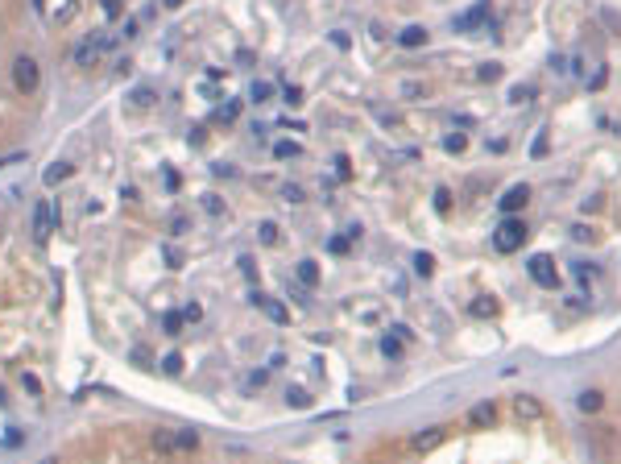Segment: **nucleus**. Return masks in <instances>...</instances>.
<instances>
[{
    "instance_id": "393cba45",
    "label": "nucleus",
    "mask_w": 621,
    "mask_h": 464,
    "mask_svg": "<svg viewBox=\"0 0 621 464\" xmlns=\"http://www.w3.org/2000/svg\"><path fill=\"white\" fill-rule=\"evenodd\" d=\"M278 232H282V228H278L274 220H261V224H257V241H261V245H278Z\"/></svg>"
},
{
    "instance_id": "7c9ffc66",
    "label": "nucleus",
    "mask_w": 621,
    "mask_h": 464,
    "mask_svg": "<svg viewBox=\"0 0 621 464\" xmlns=\"http://www.w3.org/2000/svg\"><path fill=\"white\" fill-rule=\"evenodd\" d=\"M464 145H468V137H464V133H448V137H443V149H448V154H460Z\"/></svg>"
},
{
    "instance_id": "0eeeda50",
    "label": "nucleus",
    "mask_w": 621,
    "mask_h": 464,
    "mask_svg": "<svg viewBox=\"0 0 621 464\" xmlns=\"http://www.w3.org/2000/svg\"><path fill=\"white\" fill-rule=\"evenodd\" d=\"M485 17H489V0H481V4H472L468 12H460V17L452 21V29H456V33H468V29H477Z\"/></svg>"
},
{
    "instance_id": "3c124183",
    "label": "nucleus",
    "mask_w": 621,
    "mask_h": 464,
    "mask_svg": "<svg viewBox=\"0 0 621 464\" xmlns=\"http://www.w3.org/2000/svg\"><path fill=\"white\" fill-rule=\"evenodd\" d=\"M120 199H124V203H133V199H137V187H133V183H128V187H120Z\"/></svg>"
},
{
    "instance_id": "6e6d98bb",
    "label": "nucleus",
    "mask_w": 621,
    "mask_h": 464,
    "mask_svg": "<svg viewBox=\"0 0 621 464\" xmlns=\"http://www.w3.org/2000/svg\"><path fill=\"white\" fill-rule=\"evenodd\" d=\"M41 464H58V461H54V456H46V461H41Z\"/></svg>"
},
{
    "instance_id": "2eb2a0df",
    "label": "nucleus",
    "mask_w": 621,
    "mask_h": 464,
    "mask_svg": "<svg viewBox=\"0 0 621 464\" xmlns=\"http://www.w3.org/2000/svg\"><path fill=\"white\" fill-rule=\"evenodd\" d=\"M468 311H472L477 319H493V315H497V299H493V295H481V299H472Z\"/></svg>"
},
{
    "instance_id": "5701e85b",
    "label": "nucleus",
    "mask_w": 621,
    "mask_h": 464,
    "mask_svg": "<svg viewBox=\"0 0 621 464\" xmlns=\"http://www.w3.org/2000/svg\"><path fill=\"white\" fill-rule=\"evenodd\" d=\"M501 75H506L501 62H481V66H477V79H481V83H497Z\"/></svg>"
},
{
    "instance_id": "f3484780",
    "label": "nucleus",
    "mask_w": 621,
    "mask_h": 464,
    "mask_svg": "<svg viewBox=\"0 0 621 464\" xmlns=\"http://www.w3.org/2000/svg\"><path fill=\"white\" fill-rule=\"evenodd\" d=\"M182 324H187L182 311H166V315H162V332H166V336H182Z\"/></svg>"
},
{
    "instance_id": "423d86ee",
    "label": "nucleus",
    "mask_w": 621,
    "mask_h": 464,
    "mask_svg": "<svg viewBox=\"0 0 621 464\" xmlns=\"http://www.w3.org/2000/svg\"><path fill=\"white\" fill-rule=\"evenodd\" d=\"M526 203H531V187H526V183H514V187H510V191H506V195L497 199V207H501L506 216H514V212H522Z\"/></svg>"
},
{
    "instance_id": "2f4dec72",
    "label": "nucleus",
    "mask_w": 621,
    "mask_h": 464,
    "mask_svg": "<svg viewBox=\"0 0 621 464\" xmlns=\"http://www.w3.org/2000/svg\"><path fill=\"white\" fill-rule=\"evenodd\" d=\"M298 154H303V149H298L294 141H278V145H274V158H282V162H286V158H298Z\"/></svg>"
},
{
    "instance_id": "473e14b6",
    "label": "nucleus",
    "mask_w": 621,
    "mask_h": 464,
    "mask_svg": "<svg viewBox=\"0 0 621 464\" xmlns=\"http://www.w3.org/2000/svg\"><path fill=\"white\" fill-rule=\"evenodd\" d=\"M265 315H269L274 324H286V307H282V303H274V299H265Z\"/></svg>"
},
{
    "instance_id": "58836bf2",
    "label": "nucleus",
    "mask_w": 621,
    "mask_h": 464,
    "mask_svg": "<svg viewBox=\"0 0 621 464\" xmlns=\"http://www.w3.org/2000/svg\"><path fill=\"white\" fill-rule=\"evenodd\" d=\"M21 386H25L29 394H41V382H37V373H21Z\"/></svg>"
},
{
    "instance_id": "a211bd4d",
    "label": "nucleus",
    "mask_w": 621,
    "mask_h": 464,
    "mask_svg": "<svg viewBox=\"0 0 621 464\" xmlns=\"http://www.w3.org/2000/svg\"><path fill=\"white\" fill-rule=\"evenodd\" d=\"M286 407H294V411H311V394H307L303 386H290V390H286Z\"/></svg>"
},
{
    "instance_id": "37998d69",
    "label": "nucleus",
    "mask_w": 621,
    "mask_h": 464,
    "mask_svg": "<svg viewBox=\"0 0 621 464\" xmlns=\"http://www.w3.org/2000/svg\"><path fill=\"white\" fill-rule=\"evenodd\" d=\"M182 315H187V324H195V319H203V307H199V303H187Z\"/></svg>"
},
{
    "instance_id": "4c0bfd02",
    "label": "nucleus",
    "mask_w": 621,
    "mask_h": 464,
    "mask_svg": "<svg viewBox=\"0 0 621 464\" xmlns=\"http://www.w3.org/2000/svg\"><path fill=\"white\" fill-rule=\"evenodd\" d=\"M435 207H439V212H448V207H452V191H448V187H439V191H435Z\"/></svg>"
},
{
    "instance_id": "5fc2aeb1",
    "label": "nucleus",
    "mask_w": 621,
    "mask_h": 464,
    "mask_svg": "<svg viewBox=\"0 0 621 464\" xmlns=\"http://www.w3.org/2000/svg\"><path fill=\"white\" fill-rule=\"evenodd\" d=\"M162 4H166V8H178V4H182V0H162Z\"/></svg>"
},
{
    "instance_id": "39448f33",
    "label": "nucleus",
    "mask_w": 621,
    "mask_h": 464,
    "mask_svg": "<svg viewBox=\"0 0 621 464\" xmlns=\"http://www.w3.org/2000/svg\"><path fill=\"white\" fill-rule=\"evenodd\" d=\"M50 232H54V203H50V199H37V207H33V236H37V241H50Z\"/></svg>"
},
{
    "instance_id": "a19ab883",
    "label": "nucleus",
    "mask_w": 621,
    "mask_h": 464,
    "mask_svg": "<svg viewBox=\"0 0 621 464\" xmlns=\"http://www.w3.org/2000/svg\"><path fill=\"white\" fill-rule=\"evenodd\" d=\"M203 207H207L211 216H220V212H224V203H220V195H203Z\"/></svg>"
},
{
    "instance_id": "8fccbe9b",
    "label": "nucleus",
    "mask_w": 621,
    "mask_h": 464,
    "mask_svg": "<svg viewBox=\"0 0 621 464\" xmlns=\"http://www.w3.org/2000/svg\"><path fill=\"white\" fill-rule=\"evenodd\" d=\"M572 236H576V241H593V228H584V224H576V228H572Z\"/></svg>"
},
{
    "instance_id": "dca6fc26",
    "label": "nucleus",
    "mask_w": 621,
    "mask_h": 464,
    "mask_svg": "<svg viewBox=\"0 0 621 464\" xmlns=\"http://www.w3.org/2000/svg\"><path fill=\"white\" fill-rule=\"evenodd\" d=\"M269 95H274V83H265V79H253V83H249V100H253V104H269Z\"/></svg>"
},
{
    "instance_id": "aec40b11",
    "label": "nucleus",
    "mask_w": 621,
    "mask_h": 464,
    "mask_svg": "<svg viewBox=\"0 0 621 464\" xmlns=\"http://www.w3.org/2000/svg\"><path fill=\"white\" fill-rule=\"evenodd\" d=\"M410 266H414V274H419V278H431V274H435V257H431V253H423V249L414 253V261H410Z\"/></svg>"
},
{
    "instance_id": "6e6552de",
    "label": "nucleus",
    "mask_w": 621,
    "mask_h": 464,
    "mask_svg": "<svg viewBox=\"0 0 621 464\" xmlns=\"http://www.w3.org/2000/svg\"><path fill=\"white\" fill-rule=\"evenodd\" d=\"M443 440H448V431H443V427H427V431H419V436L410 440V448H414V452H435Z\"/></svg>"
},
{
    "instance_id": "4be33fe9",
    "label": "nucleus",
    "mask_w": 621,
    "mask_h": 464,
    "mask_svg": "<svg viewBox=\"0 0 621 464\" xmlns=\"http://www.w3.org/2000/svg\"><path fill=\"white\" fill-rule=\"evenodd\" d=\"M174 448H178V452H195V448H199V431H191V427H182V431L174 436Z\"/></svg>"
},
{
    "instance_id": "cd10ccee",
    "label": "nucleus",
    "mask_w": 621,
    "mask_h": 464,
    "mask_svg": "<svg viewBox=\"0 0 621 464\" xmlns=\"http://www.w3.org/2000/svg\"><path fill=\"white\" fill-rule=\"evenodd\" d=\"M162 373H166V378H178V373H182V357H178V353H166V357H162Z\"/></svg>"
},
{
    "instance_id": "a878e982",
    "label": "nucleus",
    "mask_w": 621,
    "mask_h": 464,
    "mask_svg": "<svg viewBox=\"0 0 621 464\" xmlns=\"http://www.w3.org/2000/svg\"><path fill=\"white\" fill-rule=\"evenodd\" d=\"M381 353H385L390 361H398V357H402V336H394V332H385V336H381Z\"/></svg>"
},
{
    "instance_id": "9b49d317",
    "label": "nucleus",
    "mask_w": 621,
    "mask_h": 464,
    "mask_svg": "<svg viewBox=\"0 0 621 464\" xmlns=\"http://www.w3.org/2000/svg\"><path fill=\"white\" fill-rule=\"evenodd\" d=\"M294 278H298L303 286H319V261H311V257H303V261L294 266Z\"/></svg>"
},
{
    "instance_id": "09e8293b",
    "label": "nucleus",
    "mask_w": 621,
    "mask_h": 464,
    "mask_svg": "<svg viewBox=\"0 0 621 464\" xmlns=\"http://www.w3.org/2000/svg\"><path fill=\"white\" fill-rule=\"evenodd\" d=\"M543 154H547V133L535 137V158H543Z\"/></svg>"
},
{
    "instance_id": "ddd939ff",
    "label": "nucleus",
    "mask_w": 621,
    "mask_h": 464,
    "mask_svg": "<svg viewBox=\"0 0 621 464\" xmlns=\"http://www.w3.org/2000/svg\"><path fill=\"white\" fill-rule=\"evenodd\" d=\"M576 407H580L584 415H597V411L605 407V394H601V390H580V398H576Z\"/></svg>"
},
{
    "instance_id": "1a4fd4ad",
    "label": "nucleus",
    "mask_w": 621,
    "mask_h": 464,
    "mask_svg": "<svg viewBox=\"0 0 621 464\" xmlns=\"http://www.w3.org/2000/svg\"><path fill=\"white\" fill-rule=\"evenodd\" d=\"M398 46H402V50H419V46H427V25H406V29L398 33Z\"/></svg>"
},
{
    "instance_id": "4468645a",
    "label": "nucleus",
    "mask_w": 621,
    "mask_h": 464,
    "mask_svg": "<svg viewBox=\"0 0 621 464\" xmlns=\"http://www.w3.org/2000/svg\"><path fill=\"white\" fill-rule=\"evenodd\" d=\"M70 170H75L70 162H54V166L41 174V183H46V187H58V183H66V178H70Z\"/></svg>"
},
{
    "instance_id": "b1692460",
    "label": "nucleus",
    "mask_w": 621,
    "mask_h": 464,
    "mask_svg": "<svg viewBox=\"0 0 621 464\" xmlns=\"http://www.w3.org/2000/svg\"><path fill=\"white\" fill-rule=\"evenodd\" d=\"M535 100V83H514L510 87V104H531Z\"/></svg>"
},
{
    "instance_id": "c756f323",
    "label": "nucleus",
    "mask_w": 621,
    "mask_h": 464,
    "mask_svg": "<svg viewBox=\"0 0 621 464\" xmlns=\"http://www.w3.org/2000/svg\"><path fill=\"white\" fill-rule=\"evenodd\" d=\"M282 100H286L290 108H298V104H303V87H298V83H286V87H282Z\"/></svg>"
},
{
    "instance_id": "ea45409f",
    "label": "nucleus",
    "mask_w": 621,
    "mask_h": 464,
    "mask_svg": "<svg viewBox=\"0 0 621 464\" xmlns=\"http://www.w3.org/2000/svg\"><path fill=\"white\" fill-rule=\"evenodd\" d=\"M336 174H340V178H348V174H352V166H348V154H336Z\"/></svg>"
},
{
    "instance_id": "bb28decb",
    "label": "nucleus",
    "mask_w": 621,
    "mask_h": 464,
    "mask_svg": "<svg viewBox=\"0 0 621 464\" xmlns=\"http://www.w3.org/2000/svg\"><path fill=\"white\" fill-rule=\"evenodd\" d=\"M240 116V100H228V104H220V112H216V120H224V124H232Z\"/></svg>"
},
{
    "instance_id": "603ef678",
    "label": "nucleus",
    "mask_w": 621,
    "mask_h": 464,
    "mask_svg": "<svg viewBox=\"0 0 621 464\" xmlns=\"http://www.w3.org/2000/svg\"><path fill=\"white\" fill-rule=\"evenodd\" d=\"M240 274H245V278H253V274H257V270H253V257H240Z\"/></svg>"
},
{
    "instance_id": "20e7f679",
    "label": "nucleus",
    "mask_w": 621,
    "mask_h": 464,
    "mask_svg": "<svg viewBox=\"0 0 621 464\" xmlns=\"http://www.w3.org/2000/svg\"><path fill=\"white\" fill-rule=\"evenodd\" d=\"M108 41H112L108 33H95V37L79 41V50H75V62H79V66H91V62H95V58H99V54L108 50Z\"/></svg>"
},
{
    "instance_id": "49530a36",
    "label": "nucleus",
    "mask_w": 621,
    "mask_h": 464,
    "mask_svg": "<svg viewBox=\"0 0 621 464\" xmlns=\"http://www.w3.org/2000/svg\"><path fill=\"white\" fill-rule=\"evenodd\" d=\"M332 46H336V50H348V33H344V29H336V33H332Z\"/></svg>"
},
{
    "instance_id": "c03bdc74",
    "label": "nucleus",
    "mask_w": 621,
    "mask_h": 464,
    "mask_svg": "<svg viewBox=\"0 0 621 464\" xmlns=\"http://www.w3.org/2000/svg\"><path fill=\"white\" fill-rule=\"evenodd\" d=\"M25 158H29V154H4V158H0V170H8V166H21Z\"/></svg>"
},
{
    "instance_id": "de8ad7c7",
    "label": "nucleus",
    "mask_w": 621,
    "mask_h": 464,
    "mask_svg": "<svg viewBox=\"0 0 621 464\" xmlns=\"http://www.w3.org/2000/svg\"><path fill=\"white\" fill-rule=\"evenodd\" d=\"M0 444H4V448H17V444H21V431H17V427H8V436H4Z\"/></svg>"
},
{
    "instance_id": "79ce46f5",
    "label": "nucleus",
    "mask_w": 621,
    "mask_h": 464,
    "mask_svg": "<svg viewBox=\"0 0 621 464\" xmlns=\"http://www.w3.org/2000/svg\"><path fill=\"white\" fill-rule=\"evenodd\" d=\"M166 261H170V270H182V253L174 245H166Z\"/></svg>"
},
{
    "instance_id": "c85d7f7f",
    "label": "nucleus",
    "mask_w": 621,
    "mask_h": 464,
    "mask_svg": "<svg viewBox=\"0 0 621 464\" xmlns=\"http://www.w3.org/2000/svg\"><path fill=\"white\" fill-rule=\"evenodd\" d=\"M128 100H133V108H149L153 104V87H133Z\"/></svg>"
},
{
    "instance_id": "a18cd8bd",
    "label": "nucleus",
    "mask_w": 621,
    "mask_h": 464,
    "mask_svg": "<svg viewBox=\"0 0 621 464\" xmlns=\"http://www.w3.org/2000/svg\"><path fill=\"white\" fill-rule=\"evenodd\" d=\"M327 249H332V253H348V236H332Z\"/></svg>"
},
{
    "instance_id": "f704fd0d",
    "label": "nucleus",
    "mask_w": 621,
    "mask_h": 464,
    "mask_svg": "<svg viewBox=\"0 0 621 464\" xmlns=\"http://www.w3.org/2000/svg\"><path fill=\"white\" fill-rule=\"evenodd\" d=\"M419 95H427V87H423V83H414V79H410V83H402V100H419Z\"/></svg>"
},
{
    "instance_id": "72a5a7b5",
    "label": "nucleus",
    "mask_w": 621,
    "mask_h": 464,
    "mask_svg": "<svg viewBox=\"0 0 621 464\" xmlns=\"http://www.w3.org/2000/svg\"><path fill=\"white\" fill-rule=\"evenodd\" d=\"M605 83H609V66H597V75L589 79V91H601Z\"/></svg>"
},
{
    "instance_id": "9d476101",
    "label": "nucleus",
    "mask_w": 621,
    "mask_h": 464,
    "mask_svg": "<svg viewBox=\"0 0 621 464\" xmlns=\"http://www.w3.org/2000/svg\"><path fill=\"white\" fill-rule=\"evenodd\" d=\"M468 423H472V427H493V423H497V407H493V402H477V407L468 411Z\"/></svg>"
},
{
    "instance_id": "c9c22d12",
    "label": "nucleus",
    "mask_w": 621,
    "mask_h": 464,
    "mask_svg": "<svg viewBox=\"0 0 621 464\" xmlns=\"http://www.w3.org/2000/svg\"><path fill=\"white\" fill-rule=\"evenodd\" d=\"M166 228H170V236H182V232L191 228V220H187V216H170V224H166Z\"/></svg>"
},
{
    "instance_id": "7ed1b4c3",
    "label": "nucleus",
    "mask_w": 621,
    "mask_h": 464,
    "mask_svg": "<svg viewBox=\"0 0 621 464\" xmlns=\"http://www.w3.org/2000/svg\"><path fill=\"white\" fill-rule=\"evenodd\" d=\"M526 274H531L539 286H547V290H555V282H560V274H555V261H551L547 253H535V257L526 261Z\"/></svg>"
},
{
    "instance_id": "6ab92c4d",
    "label": "nucleus",
    "mask_w": 621,
    "mask_h": 464,
    "mask_svg": "<svg viewBox=\"0 0 621 464\" xmlns=\"http://www.w3.org/2000/svg\"><path fill=\"white\" fill-rule=\"evenodd\" d=\"M282 203H290V207H298V203H307V191H303L298 183H282Z\"/></svg>"
},
{
    "instance_id": "864d4df0",
    "label": "nucleus",
    "mask_w": 621,
    "mask_h": 464,
    "mask_svg": "<svg viewBox=\"0 0 621 464\" xmlns=\"http://www.w3.org/2000/svg\"><path fill=\"white\" fill-rule=\"evenodd\" d=\"M104 12H108V17H120V0H104Z\"/></svg>"
},
{
    "instance_id": "e433bc0d",
    "label": "nucleus",
    "mask_w": 621,
    "mask_h": 464,
    "mask_svg": "<svg viewBox=\"0 0 621 464\" xmlns=\"http://www.w3.org/2000/svg\"><path fill=\"white\" fill-rule=\"evenodd\" d=\"M153 448H162V452H174V436H166V431H153Z\"/></svg>"
},
{
    "instance_id": "412c9836",
    "label": "nucleus",
    "mask_w": 621,
    "mask_h": 464,
    "mask_svg": "<svg viewBox=\"0 0 621 464\" xmlns=\"http://www.w3.org/2000/svg\"><path fill=\"white\" fill-rule=\"evenodd\" d=\"M269 382V369H253V373H245V382H240V390L245 394H253V390H261Z\"/></svg>"
},
{
    "instance_id": "f03ea898",
    "label": "nucleus",
    "mask_w": 621,
    "mask_h": 464,
    "mask_svg": "<svg viewBox=\"0 0 621 464\" xmlns=\"http://www.w3.org/2000/svg\"><path fill=\"white\" fill-rule=\"evenodd\" d=\"M522 245H526V224L514 220V216H506V220L497 224V232H493V249H497V253H518Z\"/></svg>"
},
{
    "instance_id": "f257e3e1",
    "label": "nucleus",
    "mask_w": 621,
    "mask_h": 464,
    "mask_svg": "<svg viewBox=\"0 0 621 464\" xmlns=\"http://www.w3.org/2000/svg\"><path fill=\"white\" fill-rule=\"evenodd\" d=\"M12 87H17L21 95H33V91L41 87V66H37V58H29V54H17V58H12Z\"/></svg>"
},
{
    "instance_id": "f8f14e48",
    "label": "nucleus",
    "mask_w": 621,
    "mask_h": 464,
    "mask_svg": "<svg viewBox=\"0 0 621 464\" xmlns=\"http://www.w3.org/2000/svg\"><path fill=\"white\" fill-rule=\"evenodd\" d=\"M514 411H518V419H531V423L543 419V407H539L531 394H518V398H514Z\"/></svg>"
}]
</instances>
